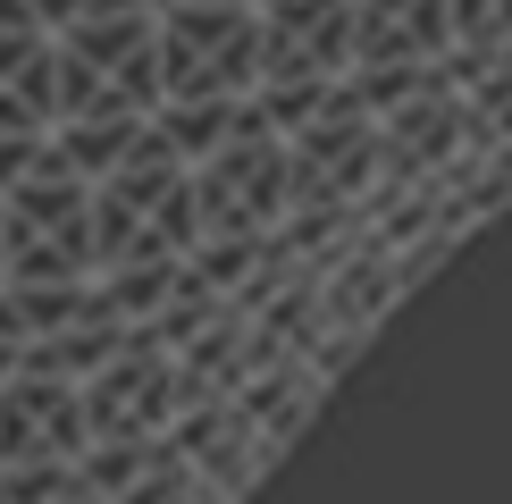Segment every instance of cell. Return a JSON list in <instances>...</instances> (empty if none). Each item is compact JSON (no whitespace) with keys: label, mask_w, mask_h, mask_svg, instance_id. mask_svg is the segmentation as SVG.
Masks as SVG:
<instances>
[{"label":"cell","mask_w":512,"mask_h":504,"mask_svg":"<svg viewBox=\"0 0 512 504\" xmlns=\"http://www.w3.org/2000/svg\"><path fill=\"white\" fill-rule=\"evenodd\" d=\"M261 93V9L244 0H168L160 9V110L168 101Z\"/></svg>","instance_id":"1"},{"label":"cell","mask_w":512,"mask_h":504,"mask_svg":"<svg viewBox=\"0 0 512 504\" xmlns=\"http://www.w3.org/2000/svg\"><path fill=\"white\" fill-rule=\"evenodd\" d=\"M84 446H152L177 429V353L152 328H126V345L84 378Z\"/></svg>","instance_id":"2"},{"label":"cell","mask_w":512,"mask_h":504,"mask_svg":"<svg viewBox=\"0 0 512 504\" xmlns=\"http://www.w3.org/2000/svg\"><path fill=\"white\" fill-rule=\"evenodd\" d=\"M194 210L202 236H269L286 219V135H227L194 160Z\"/></svg>","instance_id":"3"},{"label":"cell","mask_w":512,"mask_h":504,"mask_svg":"<svg viewBox=\"0 0 512 504\" xmlns=\"http://www.w3.org/2000/svg\"><path fill=\"white\" fill-rule=\"evenodd\" d=\"M84 454V395L76 378L17 370L0 378V471H42V462Z\"/></svg>","instance_id":"4"},{"label":"cell","mask_w":512,"mask_h":504,"mask_svg":"<svg viewBox=\"0 0 512 504\" xmlns=\"http://www.w3.org/2000/svg\"><path fill=\"white\" fill-rule=\"evenodd\" d=\"M353 68V0H261V84H311Z\"/></svg>","instance_id":"5"},{"label":"cell","mask_w":512,"mask_h":504,"mask_svg":"<svg viewBox=\"0 0 512 504\" xmlns=\"http://www.w3.org/2000/svg\"><path fill=\"white\" fill-rule=\"evenodd\" d=\"M59 118V42L26 0H0V143H34Z\"/></svg>","instance_id":"6"},{"label":"cell","mask_w":512,"mask_h":504,"mask_svg":"<svg viewBox=\"0 0 512 504\" xmlns=\"http://www.w3.org/2000/svg\"><path fill=\"white\" fill-rule=\"evenodd\" d=\"M454 51L445 0H353V68H420Z\"/></svg>","instance_id":"7"},{"label":"cell","mask_w":512,"mask_h":504,"mask_svg":"<svg viewBox=\"0 0 512 504\" xmlns=\"http://www.w3.org/2000/svg\"><path fill=\"white\" fill-rule=\"evenodd\" d=\"M378 143H387V177H445L462 152H471V101L445 93V101H403L395 118H378Z\"/></svg>","instance_id":"8"},{"label":"cell","mask_w":512,"mask_h":504,"mask_svg":"<svg viewBox=\"0 0 512 504\" xmlns=\"http://www.w3.org/2000/svg\"><path fill=\"white\" fill-rule=\"evenodd\" d=\"M454 17V51H504L512 42V0H445Z\"/></svg>","instance_id":"9"},{"label":"cell","mask_w":512,"mask_h":504,"mask_svg":"<svg viewBox=\"0 0 512 504\" xmlns=\"http://www.w3.org/2000/svg\"><path fill=\"white\" fill-rule=\"evenodd\" d=\"M26 9H34V17H42V26H51V34H59V26H68V17L84 9V0H26Z\"/></svg>","instance_id":"10"},{"label":"cell","mask_w":512,"mask_h":504,"mask_svg":"<svg viewBox=\"0 0 512 504\" xmlns=\"http://www.w3.org/2000/svg\"><path fill=\"white\" fill-rule=\"evenodd\" d=\"M252 9H261V0H252Z\"/></svg>","instance_id":"11"}]
</instances>
